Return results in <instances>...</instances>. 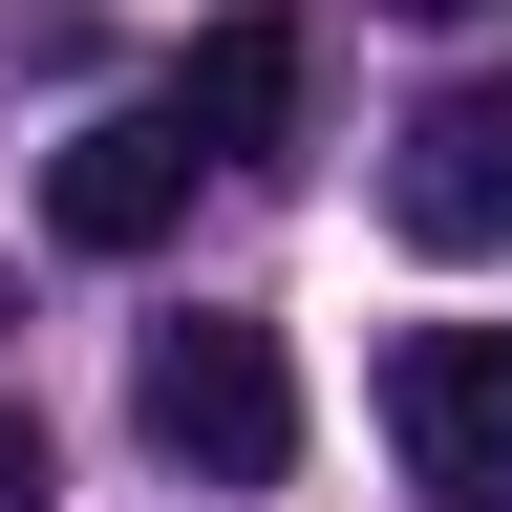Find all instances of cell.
<instances>
[{"label":"cell","instance_id":"6da1fadb","mask_svg":"<svg viewBox=\"0 0 512 512\" xmlns=\"http://www.w3.org/2000/svg\"><path fill=\"white\" fill-rule=\"evenodd\" d=\"M128 406H150V448L192 491H278L299 470V363H278V320H150V363H128Z\"/></svg>","mask_w":512,"mask_h":512},{"label":"cell","instance_id":"7a4b0ae2","mask_svg":"<svg viewBox=\"0 0 512 512\" xmlns=\"http://www.w3.org/2000/svg\"><path fill=\"white\" fill-rule=\"evenodd\" d=\"M384 235L406 256H512V64L406 107V150H384Z\"/></svg>","mask_w":512,"mask_h":512},{"label":"cell","instance_id":"3957f363","mask_svg":"<svg viewBox=\"0 0 512 512\" xmlns=\"http://www.w3.org/2000/svg\"><path fill=\"white\" fill-rule=\"evenodd\" d=\"M384 427H406V470L448 512H512V320H427L384 363Z\"/></svg>","mask_w":512,"mask_h":512},{"label":"cell","instance_id":"277c9868","mask_svg":"<svg viewBox=\"0 0 512 512\" xmlns=\"http://www.w3.org/2000/svg\"><path fill=\"white\" fill-rule=\"evenodd\" d=\"M192 107H107V128H64V171H43V235L64 256H150L171 214H192Z\"/></svg>","mask_w":512,"mask_h":512},{"label":"cell","instance_id":"5b68a950","mask_svg":"<svg viewBox=\"0 0 512 512\" xmlns=\"http://www.w3.org/2000/svg\"><path fill=\"white\" fill-rule=\"evenodd\" d=\"M299 86H320V43L278 22V0L192 22V64H171V107H192V150H214V171H278V150H299Z\"/></svg>","mask_w":512,"mask_h":512},{"label":"cell","instance_id":"8992f818","mask_svg":"<svg viewBox=\"0 0 512 512\" xmlns=\"http://www.w3.org/2000/svg\"><path fill=\"white\" fill-rule=\"evenodd\" d=\"M43 491H64V470H43V427L0 406V512H43Z\"/></svg>","mask_w":512,"mask_h":512},{"label":"cell","instance_id":"52a82bcc","mask_svg":"<svg viewBox=\"0 0 512 512\" xmlns=\"http://www.w3.org/2000/svg\"><path fill=\"white\" fill-rule=\"evenodd\" d=\"M406 22H491V0H406Z\"/></svg>","mask_w":512,"mask_h":512}]
</instances>
